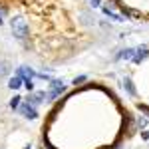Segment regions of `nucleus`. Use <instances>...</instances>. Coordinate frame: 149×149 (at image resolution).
Segmentation results:
<instances>
[{
	"label": "nucleus",
	"mask_w": 149,
	"mask_h": 149,
	"mask_svg": "<svg viewBox=\"0 0 149 149\" xmlns=\"http://www.w3.org/2000/svg\"><path fill=\"white\" fill-rule=\"evenodd\" d=\"M141 137H143V139H149V131H143V133H141Z\"/></svg>",
	"instance_id": "f3484780"
},
{
	"label": "nucleus",
	"mask_w": 149,
	"mask_h": 149,
	"mask_svg": "<svg viewBox=\"0 0 149 149\" xmlns=\"http://www.w3.org/2000/svg\"><path fill=\"white\" fill-rule=\"evenodd\" d=\"M133 54H135V48H125L121 50L119 56H115V60H133Z\"/></svg>",
	"instance_id": "0eeeda50"
},
{
	"label": "nucleus",
	"mask_w": 149,
	"mask_h": 149,
	"mask_svg": "<svg viewBox=\"0 0 149 149\" xmlns=\"http://www.w3.org/2000/svg\"><path fill=\"white\" fill-rule=\"evenodd\" d=\"M86 80V78H84V76H78V78H74V84H81V81Z\"/></svg>",
	"instance_id": "2eb2a0df"
},
{
	"label": "nucleus",
	"mask_w": 149,
	"mask_h": 149,
	"mask_svg": "<svg viewBox=\"0 0 149 149\" xmlns=\"http://www.w3.org/2000/svg\"><path fill=\"white\" fill-rule=\"evenodd\" d=\"M16 76H18V78H22V80H32V78L38 76V74H36L34 70H30L28 66H20V68L16 70Z\"/></svg>",
	"instance_id": "39448f33"
},
{
	"label": "nucleus",
	"mask_w": 149,
	"mask_h": 149,
	"mask_svg": "<svg viewBox=\"0 0 149 149\" xmlns=\"http://www.w3.org/2000/svg\"><path fill=\"white\" fill-rule=\"evenodd\" d=\"M10 28H12V34L16 36L18 40H26V38H28V22L24 20L22 16H16V18H12Z\"/></svg>",
	"instance_id": "f257e3e1"
},
{
	"label": "nucleus",
	"mask_w": 149,
	"mask_h": 149,
	"mask_svg": "<svg viewBox=\"0 0 149 149\" xmlns=\"http://www.w3.org/2000/svg\"><path fill=\"white\" fill-rule=\"evenodd\" d=\"M145 58H149V48H147V46H139V48H135L133 62H135V64H141Z\"/></svg>",
	"instance_id": "20e7f679"
},
{
	"label": "nucleus",
	"mask_w": 149,
	"mask_h": 149,
	"mask_svg": "<svg viewBox=\"0 0 149 149\" xmlns=\"http://www.w3.org/2000/svg\"><path fill=\"white\" fill-rule=\"evenodd\" d=\"M64 90H66V86H64V81H62V80H52V81H50V86H48L46 97H48V100H54L56 95L64 93Z\"/></svg>",
	"instance_id": "f03ea898"
},
{
	"label": "nucleus",
	"mask_w": 149,
	"mask_h": 149,
	"mask_svg": "<svg viewBox=\"0 0 149 149\" xmlns=\"http://www.w3.org/2000/svg\"><path fill=\"white\" fill-rule=\"evenodd\" d=\"M20 111H22V115H24V117H28V119H36V117H38V111H36V107L28 105V103L20 107Z\"/></svg>",
	"instance_id": "423d86ee"
},
{
	"label": "nucleus",
	"mask_w": 149,
	"mask_h": 149,
	"mask_svg": "<svg viewBox=\"0 0 149 149\" xmlns=\"http://www.w3.org/2000/svg\"><path fill=\"white\" fill-rule=\"evenodd\" d=\"M123 86H125V90H127V93H129V95H135V88H133V84H131V80H129V78H125V80H123Z\"/></svg>",
	"instance_id": "9d476101"
},
{
	"label": "nucleus",
	"mask_w": 149,
	"mask_h": 149,
	"mask_svg": "<svg viewBox=\"0 0 149 149\" xmlns=\"http://www.w3.org/2000/svg\"><path fill=\"white\" fill-rule=\"evenodd\" d=\"M24 88L30 90V92H34V81L32 80H24Z\"/></svg>",
	"instance_id": "f8f14e48"
},
{
	"label": "nucleus",
	"mask_w": 149,
	"mask_h": 149,
	"mask_svg": "<svg viewBox=\"0 0 149 149\" xmlns=\"http://www.w3.org/2000/svg\"><path fill=\"white\" fill-rule=\"evenodd\" d=\"M22 84H24L22 78L14 76V78H10V81H8V88H10V90H18V88H22Z\"/></svg>",
	"instance_id": "6e6552de"
},
{
	"label": "nucleus",
	"mask_w": 149,
	"mask_h": 149,
	"mask_svg": "<svg viewBox=\"0 0 149 149\" xmlns=\"http://www.w3.org/2000/svg\"><path fill=\"white\" fill-rule=\"evenodd\" d=\"M103 14H105V16H109V18H113L115 22H123V16H119V14L111 12L109 8H103Z\"/></svg>",
	"instance_id": "1a4fd4ad"
},
{
	"label": "nucleus",
	"mask_w": 149,
	"mask_h": 149,
	"mask_svg": "<svg viewBox=\"0 0 149 149\" xmlns=\"http://www.w3.org/2000/svg\"><path fill=\"white\" fill-rule=\"evenodd\" d=\"M46 100V93L44 92H30V95L26 97V102L28 105H38V103H42Z\"/></svg>",
	"instance_id": "7ed1b4c3"
},
{
	"label": "nucleus",
	"mask_w": 149,
	"mask_h": 149,
	"mask_svg": "<svg viewBox=\"0 0 149 149\" xmlns=\"http://www.w3.org/2000/svg\"><path fill=\"white\" fill-rule=\"evenodd\" d=\"M20 102H22V100H20V95H14V97L10 100V107H12V109H16V107L20 105Z\"/></svg>",
	"instance_id": "9b49d317"
},
{
	"label": "nucleus",
	"mask_w": 149,
	"mask_h": 149,
	"mask_svg": "<svg viewBox=\"0 0 149 149\" xmlns=\"http://www.w3.org/2000/svg\"><path fill=\"white\" fill-rule=\"evenodd\" d=\"M137 125L141 127V129H143V127H147V119H145V117H139V119H137Z\"/></svg>",
	"instance_id": "ddd939ff"
},
{
	"label": "nucleus",
	"mask_w": 149,
	"mask_h": 149,
	"mask_svg": "<svg viewBox=\"0 0 149 149\" xmlns=\"http://www.w3.org/2000/svg\"><path fill=\"white\" fill-rule=\"evenodd\" d=\"M139 109H141L143 113H147V115H149V107H147V105H143V103H139Z\"/></svg>",
	"instance_id": "4468645a"
},
{
	"label": "nucleus",
	"mask_w": 149,
	"mask_h": 149,
	"mask_svg": "<svg viewBox=\"0 0 149 149\" xmlns=\"http://www.w3.org/2000/svg\"><path fill=\"white\" fill-rule=\"evenodd\" d=\"M90 2H92V6H100V2H102V0H90Z\"/></svg>",
	"instance_id": "dca6fc26"
},
{
	"label": "nucleus",
	"mask_w": 149,
	"mask_h": 149,
	"mask_svg": "<svg viewBox=\"0 0 149 149\" xmlns=\"http://www.w3.org/2000/svg\"><path fill=\"white\" fill-rule=\"evenodd\" d=\"M26 149H30V147H26Z\"/></svg>",
	"instance_id": "a211bd4d"
}]
</instances>
